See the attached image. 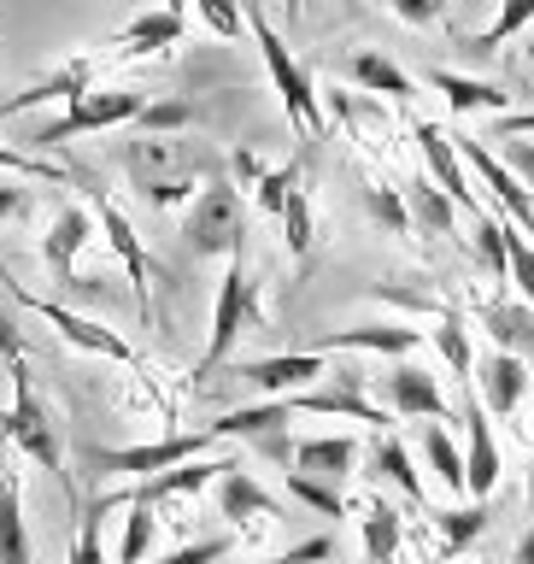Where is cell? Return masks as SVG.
<instances>
[{"label": "cell", "mask_w": 534, "mask_h": 564, "mask_svg": "<svg viewBox=\"0 0 534 564\" xmlns=\"http://www.w3.org/2000/svg\"><path fill=\"white\" fill-rule=\"evenodd\" d=\"M123 171H130V183L148 194L153 206L200 200V183H218V176H211V171H218V165H211V153H200L183 135H141V141H130Z\"/></svg>", "instance_id": "cell-1"}, {"label": "cell", "mask_w": 534, "mask_h": 564, "mask_svg": "<svg viewBox=\"0 0 534 564\" xmlns=\"http://www.w3.org/2000/svg\"><path fill=\"white\" fill-rule=\"evenodd\" d=\"M264 324H271V317H264V306H259V282H253V271H247V247H241V253H229V264H224L206 352L194 359V382H206L211 370H218L229 352H236L241 335H247V329H264Z\"/></svg>", "instance_id": "cell-2"}, {"label": "cell", "mask_w": 534, "mask_h": 564, "mask_svg": "<svg viewBox=\"0 0 534 564\" xmlns=\"http://www.w3.org/2000/svg\"><path fill=\"white\" fill-rule=\"evenodd\" d=\"M247 30H253V42H259L264 70H271V88L282 95V106H288L294 135L312 148V135L324 130V112H317V77L294 59V47L271 30V18H264V7H253V0H247Z\"/></svg>", "instance_id": "cell-3"}, {"label": "cell", "mask_w": 534, "mask_h": 564, "mask_svg": "<svg viewBox=\"0 0 534 564\" xmlns=\"http://www.w3.org/2000/svg\"><path fill=\"white\" fill-rule=\"evenodd\" d=\"M0 441L18 453H30L42 470H53L59 482L70 488V470H65V447H59V430H53V412L42 405V394H35V377L30 365L18 359L12 365V405L0 412Z\"/></svg>", "instance_id": "cell-4"}, {"label": "cell", "mask_w": 534, "mask_h": 564, "mask_svg": "<svg viewBox=\"0 0 534 564\" xmlns=\"http://www.w3.org/2000/svg\"><path fill=\"white\" fill-rule=\"evenodd\" d=\"M183 241H188L200 259H224V253H241V247H247L241 188L229 183V176H218V183L200 188V200H194L188 218H183Z\"/></svg>", "instance_id": "cell-5"}, {"label": "cell", "mask_w": 534, "mask_h": 564, "mask_svg": "<svg viewBox=\"0 0 534 564\" xmlns=\"http://www.w3.org/2000/svg\"><path fill=\"white\" fill-rule=\"evenodd\" d=\"M141 112H148V95H135V88H88V95L65 106V118H53L30 141L35 148H65L70 135H100V130H118V123H141Z\"/></svg>", "instance_id": "cell-6"}, {"label": "cell", "mask_w": 534, "mask_h": 564, "mask_svg": "<svg viewBox=\"0 0 534 564\" xmlns=\"http://www.w3.org/2000/svg\"><path fill=\"white\" fill-rule=\"evenodd\" d=\"M211 430H194V435H165V441H141V447H88L83 465L95 476H135V482H148L159 470H176L188 465V458H206L211 447Z\"/></svg>", "instance_id": "cell-7"}, {"label": "cell", "mask_w": 534, "mask_h": 564, "mask_svg": "<svg viewBox=\"0 0 534 564\" xmlns=\"http://www.w3.org/2000/svg\"><path fill=\"white\" fill-rule=\"evenodd\" d=\"M7 282V294L18 300V306H30L35 317H47L53 329L65 335L70 347H83V352H95V359H118V365H135V347L123 341V335H112L106 324H95V317H83V312H70V306H59V300H42V294H30L24 282H12V276H0Z\"/></svg>", "instance_id": "cell-8"}, {"label": "cell", "mask_w": 534, "mask_h": 564, "mask_svg": "<svg viewBox=\"0 0 534 564\" xmlns=\"http://www.w3.org/2000/svg\"><path fill=\"white\" fill-rule=\"evenodd\" d=\"M329 352H271V359H247L236 365L229 377H241V382H253L264 400H288V394H306V388L317 382H329Z\"/></svg>", "instance_id": "cell-9"}, {"label": "cell", "mask_w": 534, "mask_h": 564, "mask_svg": "<svg viewBox=\"0 0 534 564\" xmlns=\"http://www.w3.org/2000/svg\"><path fill=\"white\" fill-rule=\"evenodd\" d=\"M377 388H382V412H394V417H429V423L453 417V412H447V394H440V382H435L417 359H394V365L377 377Z\"/></svg>", "instance_id": "cell-10"}, {"label": "cell", "mask_w": 534, "mask_h": 564, "mask_svg": "<svg viewBox=\"0 0 534 564\" xmlns=\"http://www.w3.org/2000/svg\"><path fill=\"white\" fill-rule=\"evenodd\" d=\"M88 200H95V218L106 229V241H112V253L123 259V271H130V289H135V312L141 317H153V259H148V247H141L135 236V224L123 218V212L106 200L100 188H88Z\"/></svg>", "instance_id": "cell-11"}, {"label": "cell", "mask_w": 534, "mask_h": 564, "mask_svg": "<svg viewBox=\"0 0 534 564\" xmlns=\"http://www.w3.org/2000/svg\"><path fill=\"white\" fill-rule=\"evenodd\" d=\"M458 159H465V165L493 188V206H500V218H505V224H517L523 236L534 241V194L517 183V171L500 165V159L488 153V141H458Z\"/></svg>", "instance_id": "cell-12"}, {"label": "cell", "mask_w": 534, "mask_h": 564, "mask_svg": "<svg viewBox=\"0 0 534 564\" xmlns=\"http://www.w3.org/2000/svg\"><path fill=\"white\" fill-rule=\"evenodd\" d=\"M417 130V148H423V165H429V183L447 194L453 206H465L470 218L482 212V200H476V183H470V171H465V159H458V141L440 130V123H412Z\"/></svg>", "instance_id": "cell-13"}, {"label": "cell", "mask_w": 534, "mask_h": 564, "mask_svg": "<svg viewBox=\"0 0 534 564\" xmlns=\"http://www.w3.org/2000/svg\"><path fill=\"white\" fill-rule=\"evenodd\" d=\"M183 12L188 0H165L159 12H141L130 18L118 35H106V47H112V59H148V53H165L183 42Z\"/></svg>", "instance_id": "cell-14"}, {"label": "cell", "mask_w": 534, "mask_h": 564, "mask_svg": "<svg viewBox=\"0 0 534 564\" xmlns=\"http://www.w3.org/2000/svg\"><path fill=\"white\" fill-rule=\"evenodd\" d=\"M465 482H470V500H488L493 488H500V441H493V423L482 412V400H476V388L465 394Z\"/></svg>", "instance_id": "cell-15"}, {"label": "cell", "mask_w": 534, "mask_h": 564, "mask_svg": "<svg viewBox=\"0 0 534 564\" xmlns=\"http://www.w3.org/2000/svg\"><path fill=\"white\" fill-rule=\"evenodd\" d=\"M476 400H482V412L488 417H511L523 405V394H528V365L517 359V352H482L476 359Z\"/></svg>", "instance_id": "cell-16"}, {"label": "cell", "mask_w": 534, "mask_h": 564, "mask_svg": "<svg viewBox=\"0 0 534 564\" xmlns=\"http://www.w3.org/2000/svg\"><path fill=\"white\" fill-rule=\"evenodd\" d=\"M229 470V458H188V465H176V470H159V476H148V482H135L130 494H123V506H165V500H194L200 488H211L218 476Z\"/></svg>", "instance_id": "cell-17"}, {"label": "cell", "mask_w": 534, "mask_h": 564, "mask_svg": "<svg viewBox=\"0 0 534 564\" xmlns=\"http://www.w3.org/2000/svg\"><path fill=\"white\" fill-rule=\"evenodd\" d=\"M95 241V218H88L83 206H65L59 218L47 224V236H42V259H47V271L59 289H83L77 282V253Z\"/></svg>", "instance_id": "cell-18"}, {"label": "cell", "mask_w": 534, "mask_h": 564, "mask_svg": "<svg viewBox=\"0 0 534 564\" xmlns=\"http://www.w3.org/2000/svg\"><path fill=\"white\" fill-rule=\"evenodd\" d=\"M218 518L236 523V529H264L282 518V506L253 482V470H241L236 458H229V470L218 476Z\"/></svg>", "instance_id": "cell-19"}, {"label": "cell", "mask_w": 534, "mask_h": 564, "mask_svg": "<svg viewBox=\"0 0 534 564\" xmlns=\"http://www.w3.org/2000/svg\"><path fill=\"white\" fill-rule=\"evenodd\" d=\"M429 329H412V324H364V329H329L317 335L312 352H388V359H405L417 352V341Z\"/></svg>", "instance_id": "cell-20"}, {"label": "cell", "mask_w": 534, "mask_h": 564, "mask_svg": "<svg viewBox=\"0 0 534 564\" xmlns=\"http://www.w3.org/2000/svg\"><path fill=\"white\" fill-rule=\"evenodd\" d=\"M352 465H359V435H306L294 441V470L317 476V482H335L341 488Z\"/></svg>", "instance_id": "cell-21"}, {"label": "cell", "mask_w": 534, "mask_h": 564, "mask_svg": "<svg viewBox=\"0 0 534 564\" xmlns=\"http://www.w3.org/2000/svg\"><path fill=\"white\" fill-rule=\"evenodd\" d=\"M0 564H30V529H24V494L7 447H0Z\"/></svg>", "instance_id": "cell-22"}, {"label": "cell", "mask_w": 534, "mask_h": 564, "mask_svg": "<svg viewBox=\"0 0 534 564\" xmlns=\"http://www.w3.org/2000/svg\"><path fill=\"white\" fill-rule=\"evenodd\" d=\"M347 77L364 88V95H382V100H412V70H400L382 47H364V53H347Z\"/></svg>", "instance_id": "cell-23"}, {"label": "cell", "mask_w": 534, "mask_h": 564, "mask_svg": "<svg viewBox=\"0 0 534 564\" xmlns=\"http://www.w3.org/2000/svg\"><path fill=\"white\" fill-rule=\"evenodd\" d=\"M359 511H364V558L370 564H394L400 546H405V518L382 500V494H364Z\"/></svg>", "instance_id": "cell-24"}, {"label": "cell", "mask_w": 534, "mask_h": 564, "mask_svg": "<svg viewBox=\"0 0 534 564\" xmlns=\"http://www.w3.org/2000/svg\"><path fill=\"white\" fill-rule=\"evenodd\" d=\"M482 329L493 335V347L500 352H517V359L528 365L534 359V306H505V300H493V306H482Z\"/></svg>", "instance_id": "cell-25"}, {"label": "cell", "mask_w": 534, "mask_h": 564, "mask_svg": "<svg viewBox=\"0 0 534 564\" xmlns=\"http://www.w3.org/2000/svg\"><path fill=\"white\" fill-rule=\"evenodd\" d=\"M429 88H440V95H447L453 112H493V118L511 112V95H505V88L476 83V77H458V70H429Z\"/></svg>", "instance_id": "cell-26"}, {"label": "cell", "mask_w": 534, "mask_h": 564, "mask_svg": "<svg viewBox=\"0 0 534 564\" xmlns=\"http://www.w3.org/2000/svg\"><path fill=\"white\" fill-rule=\"evenodd\" d=\"M370 465H377L400 494H412V506H423V476H417V465H412V447H405L394 430H382L377 441H370Z\"/></svg>", "instance_id": "cell-27"}, {"label": "cell", "mask_w": 534, "mask_h": 564, "mask_svg": "<svg viewBox=\"0 0 534 564\" xmlns=\"http://www.w3.org/2000/svg\"><path fill=\"white\" fill-rule=\"evenodd\" d=\"M423 458H429L435 482L447 488V494H470V482H465V453H458V441H453L447 423H429V430H423Z\"/></svg>", "instance_id": "cell-28"}, {"label": "cell", "mask_w": 534, "mask_h": 564, "mask_svg": "<svg viewBox=\"0 0 534 564\" xmlns=\"http://www.w3.org/2000/svg\"><path fill=\"white\" fill-rule=\"evenodd\" d=\"M534 24V0H500V12H493V24L488 30H476L465 53H476V59H488V53H500V42H511L517 30Z\"/></svg>", "instance_id": "cell-29"}, {"label": "cell", "mask_w": 534, "mask_h": 564, "mask_svg": "<svg viewBox=\"0 0 534 564\" xmlns=\"http://www.w3.org/2000/svg\"><path fill=\"white\" fill-rule=\"evenodd\" d=\"M405 206H412V229H423V236H447L453 218H458V206H453L435 183H429V176L405 188Z\"/></svg>", "instance_id": "cell-30"}, {"label": "cell", "mask_w": 534, "mask_h": 564, "mask_svg": "<svg viewBox=\"0 0 534 564\" xmlns=\"http://www.w3.org/2000/svg\"><path fill=\"white\" fill-rule=\"evenodd\" d=\"M429 518L440 529V546L458 553V546H470L488 529V500H470V506H458V511H429Z\"/></svg>", "instance_id": "cell-31"}, {"label": "cell", "mask_w": 534, "mask_h": 564, "mask_svg": "<svg viewBox=\"0 0 534 564\" xmlns=\"http://www.w3.org/2000/svg\"><path fill=\"white\" fill-rule=\"evenodd\" d=\"M429 341L440 347V359H447V370H458V377H476V359H470V329H465V317H458V306L440 317V324L429 329Z\"/></svg>", "instance_id": "cell-32"}, {"label": "cell", "mask_w": 534, "mask_h": 564, "mask_svg": "<svg viewBox=\"0 0 534 564\" xmlns=\"http://www.w3.org/2000/svg\"><path fill=\"white\" fill-rule=\"evenodd\" d=\"M112 506H123V494H100V500L83 511L77 535H70V564H106V546H100V518H106Z\"/></svg>", "instance_id": "cell-33"}, {"label": "cell", "mask_w": 534, "mask_h": 564, "mask_svg": "<svg viewBox=\"0 0 534 564\" xmlns=\"http://www.w3.org/2000/svg\"><path fill=\"white\" fill-rule=\"evenodd\" d=\"M276 218H282V236H288V253L306 264L312 259V188H288Z\"/></svg>", "instance_id": "cell-34"}, {"label": "cell", "mask_w": 534, "mask_h": 564, "mask_svg": "<svg viewBox=\"0 0 534 564\" xmlns=\"http://www.w3.org/2000/svg\"><path fill=\"white\" fill-rule=\"evenodd\" d=\"M364 212L388 229V236H412V206H405V194H400V188L364 183Z\"/></svg>", "instance_id": "cell-35"}, {"label": "cell", "mask_w": 534, "mask_h": 564, "mask_svg": "<svg viewBox=\"0 0 534 564\" xmlns=\"http://www.w3.org/2000/svg\"><path fill=\"white\" fill-rule=\"evenodd\" d=\"M476 253L493 276H511V259H505V218L500 212H476Z\"/></svg>", "instance_id": "cell-36"}, {"label": "cell", "mask_w": 534, "mask_h": 564, "mask_svg": "<svg viewBox=\"0 0 534 564\" xmlns=\"http://www.w3.org/2000/svg\"><path fill=\"white\" fill-rule=\"evenodd\" d=\"M153 535H159L153 506L130 500V523H123V541H118V564H141V558H148V546H153Z\"/></svg>", "instance_id": "cell-37"}, {"label": "cell", "mask_w": 534, "mask_h": 564, "mask_svg": "<svg viewBox=\"0 0 534 564\" xmlns=\"http://www.w3.org/2000/svg\"><path fill=\"white\" fill-rule=\"evenodd\" d=\"M0 171H7V176H35V183H70L65 165H53V159H42V153L12 148V141H0Z\"/></svg>", "instance_id": "cell-38"}, {"label": "cell", "mask_w": 534, "mask_h": 564, "mask_svg": "<svg viewBox=\"0 0 534 564\" xmlns=\"http://www.w3.org/2000/svg\"><path fill=\"white\" fill-rule=\"evenodd\" d=\"M288 494H294L299 506L324 511V518H341V511H347L341 488H335V482H317V476H306V470H288Z\"/></svg>", "instance_id": "cell-39"}, {"label": "cell", "mask_w": 534, "mask_h": 564, "mask_svg": "<svg viewBox=\"0 0 534 564\" xmlns=\"http://www.w3.org/2000/svg\"><path fill=\"white\" fill-rule=\"evenodd\" d=\"M505 259H511V282H517L523 306H534V241L517 224H505Z\"/></svg>", "instance_id": "cell-40"}, {"label": "cell", "mask_w": 534, "mask_h": 564, "mask_svg": "<svg viewBox=\"0 0 534 564\" xmlns=\"http://www.w3.org/2000/svg\"><path fill=\"white\" fill-rule=\"evenodd\" d=\"M183 123H194V106L188 100H148V112H141V135H176Z\"/></svg>", "instance_id": "cell-41"}, {"label": "cell", "mask_w": 534, "mask_h": 564, "mask_svg": "<svg viewBox=\"0 0 534 564\" xmlns=\"http://www.w3.org/2000/svg\"><path fill=\"white\" fill-rule=\"evenodd\" d=\"M194 7H200V18H206L211 35H241V24H247V7H241V0H194Z\"/></svg>", "instance_id": "cell-42"}, {"label": "cell", "mask_w": 534, "mask_h": 564, "mask_svg": "<svg viewBox=\"0 0 534 564\" xmlns=\"http://www.w3.org/2000/svg\"><path fill=\"white\" fill-rule=\"evenodd\" d=\"M229 553V535H200V541H188V546H176V553H165L159 564H218Z\"/></svg>", "instance_id": "cell-43"}, {"label": "cell", "mask_w": 534, "mask_h": 564, "mask_svg": "<svg viewBox=\"0 0 534 564\" xmlns=\"http://www.w3.org/2000/svg\"><path fill=\"white\" fill-rule=\"evenodd\" d=\"M388 7H394V18H400V24L423 30V24H440V18H447V7H453V0H388Z\"/></svg>", "instance_id": "cell-44"}, {"label": "cell", "mask_w": 534, "mask_h": 564, "mask_svg": "<svg viewBox=\"0 0 534 564\" xmlns=\"http://www.w3.org/2000/svg\"><path fill=\"white\" fill-rule=\"evenodd\" d=\"M505 165L517 171V183L534 194V141H505Z\"/></svg>", "instance_id": "cell-45"}, {"label": "cell", "mask_w": 534, "mask_h": 564, "mask_svg": "<svg viewBox=\"0 0 534 564\" xmlns=\"http://www.w3.org/2000/svg\"><path fill=\"white\" fill-rule=\"evenodd\" d=\"M317 558H329V535H317V541H299L294 553H282V558H264V564H317Z\"/></svg>", "instance_id": "cell-46"}, {"label": "cell", "mask_w": 534, "mask_h": 564, "mask_svg": "<svg viewBox=\"0 0 534 564\" xmlns=\"http://www.w3.org/2000/svg\"><path fill=\"white\" fill-rule=\"evenodd\" d=\"M0 359H24V335H18V324H12V317L7 312H0Z\"/></svg>", "instance_id": "cell-47"}, {"label": "cell", "mask_w": 534, "mask_h": 564, "mask_svg": "<svg viewBox=\"0 0 534 564\" xmlns=\"http://www.w3.org/2000/svg\"><path fill=\"white\" fill-rule=\"evenodd\" d=\"M24 206H30V194H24V188H0V218H18Z\"/></svg>", "instance_id": "cell-48"}, {"label": "cell", "mask_w": 534, "mask_h": 564, "mask_svg": "<svg viewBox=\"0 0 534 564\" xmlns=\"http://www.w3.org/2000/svg\"><path fill=\"white\" fill-rule=\"evenodd\" d=\"M511 564H534V529L517 541V553H511Z\"/></svg>", "instance_id": "cell-49"}, {"label": "cell", "mask_w": 534, "mask_h": 564, "mask_svg": "<svg viewBox=\"0 0 534 564\" xmlns=\"http://www.w3.org/2000/svg\"><path fill=\"white\" fill-rule=\"evenodd\" d=\"M282 18H288V24H299V18H306V0H282Z\"/></svg>", "instance_id": "cell-50"}, {"label": "cell", "mask_w": 534, "mask_h": 564, "mask_svg": "<svg viewBox=\"0 0 534 564\" xmlns=\"http://www.w3.org/2000/svg\"><path fill=\"white\" fill-rule=\"evenodd\" d=\"M528 506H534V470H528Z\"/></svg>", "instance_id": "cell-51"}]
</instances>
